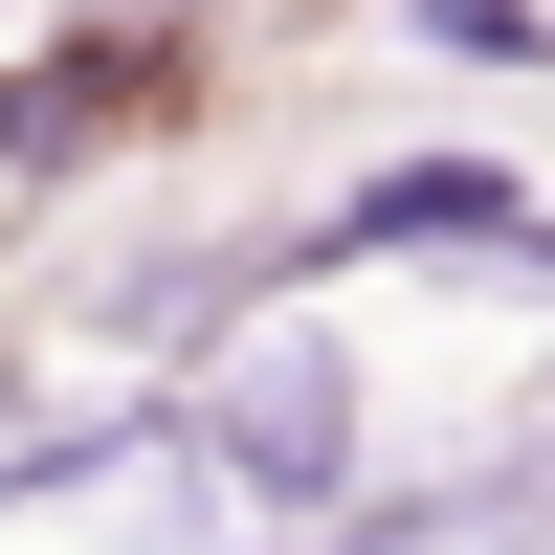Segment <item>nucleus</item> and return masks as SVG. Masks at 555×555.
<instances>
[{
  "label": "nucleus",
  "mask_w": 555,
  "mask_h": 555,
  "mask_svg": "<svg viewBox=\"0 0 555 555\" xmlns=\"http://www.w3.org/2000/svg\"><path fill=\"white\" fill-rule=\"evenodd\" d=\"M133 23H222V0H133Z\"/></svg>",
  "instance_id": "obj_3"
},
{
  "label": "nucleus",
  "mask_w": 555,
  "mask_h": 555,
  "mask_svg": "<svg viewBox=\"0 0 555 555\" xmlns=\"http://www.w3.org/2000/svg\"><path fill=\"white\" fill-rule=\"evenodd\" d=\"M356 489H378V356L289 289V311H245V334L178 378V512H222V533H334Z\"/></svg>",
  "instance_id": "obj_1"
},
{
  "label": "nucleus",
  "mask_w": 555,
  "mask_h": 555,
  "mask_svg": "<svg viewBox=\"0 0 555 555\" xmlns=\"http://www.w3.org/2000/svg\"><path fill=\"white\" fill-rule=\"evenodd\" d=\"M444 67H555V0H400Z\"/></svg>",
  "instance_id": "obj_2"
}]
</instances>
